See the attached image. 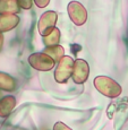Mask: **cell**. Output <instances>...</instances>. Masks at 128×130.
<instances>
[{"instance_id":"obj_1","label":"cell","mask_w":128,"mask_h":130,"mask_svg":"<svg viewBox=\"0 0 128 130\" xmlns=\"http://www.w3.org/2000/svg\"><path fill=\"white\" fill-rule=\"evenodd\" d=\"M94 87L102 95L107 97H118L122 92V88L117 82L107 76H97L94 78Z\"/></svg>"},{"instance_id":"obj_2","label":"cell","mask_w":128,"mask_h":130,"mask_svg":"<svg viewBox=\"0 0 128 130\" xmlns=\"http://www.w3.org/2000/svg\"><path fill=\"white\" fill-rule=\"evenodd\" d=\"M74 62L73 59L68 56H65L58 62L57 69L54 71V79L57 83L65 84L73 75V68H74Z\"/></svg>"},{"instance_id":"obj_3","label":"cell","mask_w":128,"mask_h":130,"mask_svg":"<svg viewBox=\"0 0 128 130\" xmlns=\"http://www.w3.org/2000/svg\"><path fill=\"white\" fill-rule=\"evenodd\" d=\"M58 19V15L54 11H46L42 14V16L39 19V24H37V29L39 33L42 36H47L56 28V23Z\"/></svg>"},{"instance_id":"obj_4","label":"cell","mask_w":128,"mask_h":130,"mask_svg":"<svg viewBox=\"0 0 128 130\" xmlns=\"http://www.w3.org/2000/svg\"><path fill=\"white\" fill-rule=\"evenodd\" d=\"M29 62L34 69L40 71H49L54 67L56 62L53 61L49 56H47L43 52L33 53L29 57Z\"/></svg>"},{"instance_id":"obj_5","label":"cell","mask_w":128,"mask_h":130,"mask_svg":"<svg viewBox=\"0 0 128 130\" xmlns=\"http://www.w3.org/2000/svg\"><path fill=\"white\" fill-rule=\"evenodd\" d=\"M68 15L72 22L77 26H82L85 24L87 19V12L85 7L81 2L72 1L68 4Z\"/></svg>"},{"instance_id":"obj_6","label":"cell","mask_w":128,"mask_h":130,"mask_svg":"<svg viewBox=\"0 0 128 130\" xmlns=\"http://www.w3.org/2000/svg\"><path fill=\"white\" fill-rule=\"evenodd\" d=\"M90 67L85 60L77 59L74 62V68H73V80L76 84H84L86 79L89 78Z\"/></svg>"},{"instance_id":"obj_7","label":"cell","mask_w":128,"mask_h":130,"mask_svg":"<svg viewBox=\"0 0 128 130\" xmlns=\"http://www.w3.org/2000/svg\"><path fill=\"white\" fill-rule=\"evenodd\" d=\"M19 18L16 15H0V33L9 32L18 25Z\"/></svg>"},{"instance_id":"obj_8","label":"cell","mask_w":128,"mask_h":130,"mask_svg":"<svg viewBox=\"0 0 128 130\" xmlns=\"http://www.w3.org/2000/svg\"><path fill=\"white\" fill-rule=\"evenodd\" d=\"M15 105H16V100L14 96H5L0 100V117L6 118L12 112Z\"/></svg>"},{"instance_id":"obj_9","label":"cell","mask_w":128,"mask_h":130,"mask_svg":"<svg viewBox=\"0 0 128 130\" xmlns=\"http://www.w3.org/2000/svg\"><path fill=\"white\" fill-rule=\"evenodd\" d=\"M19 9L16 0H0V15H15Z\"/></svg>"},{"instance_id":"obj_10","label":"cell","mask_w":128,"mask_h":130,"mask_svg":"<svg viewBox=\"0 0 128 130\" xmlns=\"http://www.w3.org/2000/svg\"><path fill=\"white\" fill-rule=\"evenodd\" d=\"M15 88H16L15 79L5 72H0V91L12 92Z\"/></svg>"},{"instance_id":"obj_11","label":"cell","mask_w":128,"mask_h":130,"mask_svg":"<svg viewBox=\"0 0 128 130\" xmlns=\"http://www.w3.org/2000/svg\"><path fill=\"white\" fill-rule=\"evenodd\" d=\"M43 53H46L47 56H49L54 62H59L60 60L65 57L64 56L65 50H64L62 46L56 45V46H52V47H46L44 51H43Z\"/></svg>"},{"instance_id":"obj_12","label":"cell","mask_w":128,"mask_h":130,"mask_svg":"<svg viewBox=\"0 0 128 130\" xmlns=\"http://www.w3.org/2000/svg\"><path fill=\"white\" fill-rule=\"evenodd\" d=\"M60 41V31L58 28H54L49 35L44 36L43 37V43L46 47H52V46H56L57 44L59 43Z\"/></svg>"},{"instance_id":"obj_13","label":"cell","mask_w":128,"mask_h":130,"mask_svg":"<svg viewBox=\"0 0 128 130\" xmlns=\"http://www.w3.org/2000/svg\"><path fill=\"white\" fill-rule=\"evenodd\" d=\"M17 2H18L19 8H22V9H31L32 5L34 4L31 0H18Z\"/></svg>"},{"instance_id":"obj_14","label":"cell","mask_w":128,"mask_h":130,"mask_svg":"<svg viewBox=\"0 0 128 130\" xmlns=\"http://www.w3.org/2000/svg\"><path fill=\"white\" fill-rule=\"evenodd\" d=\"M53 130H72L68 126L64 123V122H57L53 127Z\"/></svg>"},{"instance_id":"obj_15","label":"cell","mask_w":128,"mask_h":130,"mask_svg":"<svg viewBox=\"0 0 128 130\" xmlns=\"http://www.w3.org/2000/svg\"><path fill=\"white\" fill-rule=\"evenodd\" d=\"M49 2H50L49 0H35L34 4L40 8H44V7H47L49 5Z\"/></svg>"},{"instance_id":"obj_16","label":"cell","mask_w":128,"mask_h":130,"mask_svg":"<svg viewBox=\"0 0 128 130\" xmlns=\"http://www.w3.org/2000/svg\"><path fill=\"white\" fill-rule=\"evenodd\" d=\"M2 44H4V36L0 33V51H1V49H2Z\"/></svg>"},{"instance_id":"obj_17","label":"cell","mask_w":128,"mask_h":130,"mask_svg":"<svg viewBox=\"0 0 128 130\" xmlns=\"http://www.w3.org/2000/svg\"><path fill=\"white\" fill-rule=\"evenodd\" d=\"M0 99H1V92H0Z\"/></svg>"}]
</instances>
